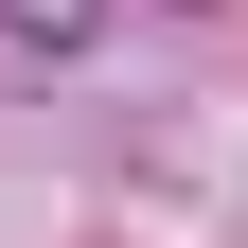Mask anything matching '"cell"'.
Returning <instances> with one entry per match:
<instances>
[{"mask_svg": "<svg viewBox=\"0 0 248 248\" xmlns=\"http://www.w3.org/2000/svg\"><path fill=\"white\" fill-rule=\"evenodd\" d=\"M18 36H36V53H71V36H89V0H18Z\"/></svg>", "mask_w": 248, "mask_h": 248, "instance_id": "1", "label": "cell"}]
</instances>
